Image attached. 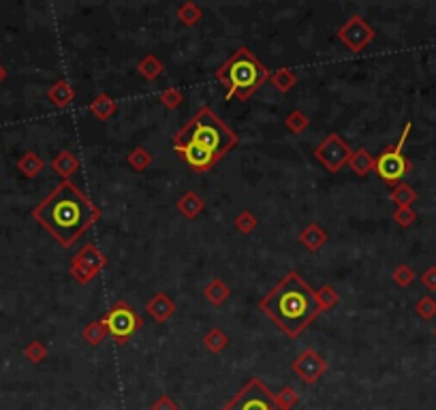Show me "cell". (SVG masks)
I'll return each mask as SVG.
<instances>
[{
	"instance_id": "obj_1",
	"label": "cell",
	"mask_w": 436,
	"mask_h": 410,
	"mask_svg": "<svg viewBox=\"0 0 436 410\" xmlns=\"http://www.w3.org/2000/svg\"><path fill=\"white\" fill-rule=\"evenodd\" d=\"M32 214L62 248H73L101 220V210L71 180H62Z\"/></svg>"
},
{
	"instance_id": "obj_2",
	"label": "cell",
	"mask_w": 436,
	"mask_h": 410,
	"mask_svg": "<svg viewBox=\"0 0 436 410\" xmlns=\"http://www.w3.org/2000/svg\"><path fill=\"white\" fill-rule=\"evenodd\" d=\"M259 310L287 338H300L321 314L317 293L298 272H289L272 291L261 297Z\"/></svg>"
},
{
	"instance_id": "obj_3",
	"label": "cell",
	"mask_w": 436,
	"mask_h": 410,
	"mask_svg": "<svg viewBox=\"0 0 436 410\" xmlns=\"http://www.w3.org/2000/svg\"><path fill=\"white\" fill-rule=\"evenodd\" d=\"M238 135L205 105L174 135V148L193 143L222 160L238 146Z\"/></svg>"
},
{
	"instance_id": "obj_4",
	"label": "cell",
	"mask_w": 436,
	"mask_h": 410,
	"mask_svg": "<svg viewBox=\"0 0 436 410\" xmlns=\"http://www.w3.org/2000/svg\"><path fill=\"white\" fill-rule=\"evenodd\" d=\"M214 77L225 86L227 98L248 100L269 79V69H265L261 60L246 45H240L229 60L216 69Z\"/></svg>"
},
{
	"instance_id": "obj_5",
	"label": "cell",
	"mask_w": 436,
	"mask_h": 410,
	"mask_svg": "<svg viewBox=\"0 0 436 410\" xmlns=\"http://www.w3.org/2000/svg\"><path fill=\"white\" fill-rule=\"evenodd\" d=\"M411 129H413V125L406 122L400 133V139L393 143V146L383 148L379 156H375V173L385 184H389V186H396V184H400L413 171V162L404 154V146L411 135Z\"/></svg>"
},
{
	"instance_id": "obj_6",
	"label": "cell",
	"mask_w": 436,
	"mask_h": 410,
	"mask_svg": "<svg viewBox=\"0 0 436 410\" xmlns=\"http://www.w3.org/2000/svg\"><path fill=\"white\" fill-rule=\"evenodd\" d=\"M107 327L110 338L116 340V344H127L135 334L143 330V319L133 310L129 301H116L110 310L101 319Z\"/></svg>"
},
{
	"instance_id": "obj_7",
	"label": "cell",
	"mask_w": 436,
	"mask_h": 410,
	"mask_svg": "<svg viewBox=\"0 0 436 410\" xmlns=\"http://www.w3.org/2000/svg\"><path fill=\"white\" fill-rule=\"evenodd\" d=\"M220 410H278L274 393L261 378H251Z\"/></svg>"
},
{
	"instance_id": "obj_8",
	"label": "cell",
	"mask_w": 436,
	"mask_h": 410,
	"mask_svg": "<svg viewBox=\"0 0 436 410\" xmlns=\"http://www.w3.org/2000/svg\"><path fill=\"white\" fill-rule=\"evenodd\" d=\"M107 268V257L103 255L94 244H86L69 265V272L77 284H90L103 270Z\"/></svg>"
},
{
	"instance_id": "obj_9",
	"label": "cell",
	"mask_w": 436,
	"mask_h": 410,
	"mask_svg": "<svg viewBox=\"0 0 436 410\" xmlns=\"http://www.w3.org/2000/svg\"><path fill=\"white\" fill-rule=\"evenodd\" d=\"M351 154H353V150L349 148V143L338 133H329L315 148V158L329 173H338L342 167H346Z\"/></svg>"
},
{
	"instance_id": "obj_10",
	"label": "cell",
	"mask_w": 436,
	"mask_h": 410,
	"mask_svg": "<svg viewBox=\"0 0 436 410\" xmlns=\"http://www.w3.org/2000/svg\"><path fill=\"white\" fill-rule=\"evenodd\" d=\"M336 34L349 52L360 54L368 43H372V39H375L377 32L362 15H351L346 22L338 28Z\"/></svg>"
},
{
	"instance_id": "obj_11",
	"label": "cell",
	"mask_w": 436,
	"mask_h": 410,
	"mask_svg": "<svg viewBox=\"0 0 436 410\" xmlns=\"http://www.w3.org/2000/svg\"><path fill=\"white\" fill-rule=\"evenodd\" d=\"M327 359H323L315 348H304V351L291 361V372H293L304 385H317L321 376L327 372Z\"/></svg>"
},
{
	"instance_id": "obj_12",
	"label": "cell",
	"mask_w": 436,
	"mask_h": 410,
	"mask_svg": "<svg viewBox=\"0 0 436 410\" xmlns=\"http://www.w3.org/2000/svg\"><path fill=\"white\" fill-rule=\"evenodd\" d=\"M176 154L182 162H186L189 165V169H193L195 173H205L210 171L216 162H220L214 154L205 152L203 148L199 146H193V143H186V146H178L176 148Z\"/></svg>"
},
{
	"instance_id": "obj_13",
	"label": "cell",
	"mask_w": 436,
	"mask_h": 410,
	"mask_svg": "<svg viewBox=\"0 0 436 410\" xmlns=\"http://www.w3.org/2000/svg\"><path fill=\"white\" fill-rule=\"evenodd\" d=\"M145 312H148L156 323H167L178 312V305L167 293L156 291L148 301H145Z\"/></svg>"
},
{
	"instance_id": "obj_14",
	"label": "cell",
	"mask_w": 436,
	"mask_h": 410,
	"mask_svg": "<svg viewBox=\"0 0 436 410\" xmlns=\"http://www.w3.org/2000/svg\"><path fill=\"white\" fill-rule=\"evenodd\" d=\"M327 239H329V235H327V231L321 227L319 222L306 224V227L302 229V233H300V244L310 252H319L323 246L327 244Z\"/></svg>"
},
{
	"instance_id": "obj_15",
	"label": "cell",
	"mask_w": 436,
	"mask_h": 410,
	"mask_svg": "<svg viewBox=\"0 0 436 410\" xmlns=\"http://www.w3.org/2000/svg\"><path fill=\"white\" fill-rule=\"evenodd\" d=\"M79 158L71 152V150H62L54 156L52 160V169L62 177V180H71L77 171H79Z\"/></svg>"
},
{
	"instance_id": "obj_16",
	"label": "cell",
	"mask_w": 436,
	"mask_h": 410,
	"mask_svg": "<svg viewBox=\"0 0 436 410\" xmlns=\"http://www.w3.org/2000/svg\"><path fill=\"white\" fill-rule=\"evenodd\" d=\"M176 208H178V212H180L184 218L193 220V218H197V216L205 210V199L199 197L195 191H186V193L178 199Z\"/></svg>"
},
{
	"instance_id": "obj_17",
	"label": "cell",
	"mask_w": 436,
	"mask_h": 410,
	"mask_svg": "<svg viewBox=\"0 0 436 410\" xmlns=\"http://www.w3.org/2000/svg\"><path fill=\"white\" fill-rule=\"evenodd\" d=\"M346 167L360 175V177H366L368 173L375 171V156H372L366 148H357L355 152L351 154L349 162H346Z\"/></svg>"
},
{
	"instance_id": "obj_18",
	"label": "cell",
	"mask_w": 436,
	"mask_h": 410,
	"mask_svg": "<svg viewBox=\"0 0 436 410\" xmlns=\"http://www.w3.org/2000/svg\"><path fill=\"white\" fill-rule=\"evenodd\" d=\"M203 297L212 305H222V303H227V299L231 297V286L227 284L222 278H212L203 286Z\"/></svg>"
},
{
	"instance_id": "obj_19",
	"label": "cell",
	"mask_w": 436,
	"mask_h": 410,
	"mask_svg": "<svg viewBox=\"0 0 436 410\" xmlns=\"http://www.w3.org/2000/svg\"><path fill=\"white\" fill-rule=\"evenodd\" d=\"M48 98L54 102L56 107L65 109V107H69L71 102L75 100V88L69 84L67 79H58L56 84L48 90Z\"/></svg>"
},
{
	"instance_id": "obj_20",
	"label": "cell",
	"mask_w": 436,
	"mask_h": 410,
	"mask_svg": "<svg viewBox=\"0 0 436 410\" xmlns=\"http://www.w3.org/2000/svg\"><path fill=\"white\" fill-rule=\"evenodd\" d=\"M88 111H90L96 120H110V118L118 111V102H116L107 92H101L98 96L92 98V102L88 105Z\"/></svg>"
},
{
	"instance_id": "obj_21",
	"label": "cell",
	"mask_w": 436,
	"mask_h": 410,
	"mask_svg": "<svg viewBox=\"0 0 436 410\" xmlns=\"http://www.w3.org/2000/svg\"><path fill=\"white\" fill-rule=\"evenodd\" d=\"M163 71H165V65L160 63V58L156 54L143 56L137 63V73L148 81H156L163 75Z\"/></svg>"
},
{
	"instance_id": "obj_22",
	"label": "cell",
	"mask_w": 436,
	"mask_h": 410,
	"mask_svg": "<svg viewBox=\"0 0 436 410\" xmlns=\"http://www.w3.org/2000/svg\"><path fill=\"white\" fill-rule=\"evenodd\" d=\"M389 201L396 205V208H413V203L417 201V191H415L413 186H408V184L400 182L391 188Z\"/></svg>"
},
{
	"instance_id": "obj_23",
	"label": "cell",
	"mask_w": 436,
	"mask_h": 410,
	"mask_svg": "<svg viewBox=\"0 0 436 410\" xmlns=\"http://www.w3.org/2000/svg\"><path fill=\"white\" fill-rule=\"evenodd\" d=\"M81 338H84V342L90 344V346H101L110 338V334H107L105 323H103L101 319H96V321H90L84 330H81Z\"/></svg>"
},
{
	"instance_id": "obj_24",
	"label": "cell",
	"mask_w": 436,
	"mask_h": 410,
	"mask_svg": "<svg viewBox=\"0 0 436 410\" xmlns=\"http://www.w3.org/2000/svg\"><path fill=\"white\" fill-rule=\"evenodd\" d=\"M229 336H227L220 327H210L205 334H203V346L207 348L210 353H222L227 346H229Z\"/></svg>"
},
{
	"instance_id": "obj_25",
	"label": "cell",
	"mask_w": 436,
	"mask_h": 410,
	"mask_svg": "<svg viewBox=\"0 0 436 410\" xmlns=\"http://www.w3.org/2000/svg\"><path fill=\"white\" fill-rule=\"evenodd\" d=\"M269 81H272V86H274L278 92L287 94V92L293 90V86L298 84V75H295L293 71H291V69H287V67H280V69H276V71L269 73Z\"/></svg>"
},
{
	"instance_id": "obj_26",
	"label": "cell",
	"mask_w": 436,
	"mask_h": 410,
	"mask_svg": "<svg viewBox=\"0 0 436 410\" xmlns=\"http://www.w3.org/2000/svg\"><path fill=\"white\" fill-rule=\"evenodd\" d=\"M178 19L184 24V26H197L201 19H203V11L197 3H193V0H189V3H184L178 7Z\"/></svg>"
},
{
	"instance_id": "obj_27",
	"label": "cell",
	"mask_w": 436,
	"mask_h": 410,
	"mask_svg": "<svg viewBox=\"0 0 436 410\" xmlns=\"http://www.w3.org/2000/svg\"><path fill=\"white\" fill-rule=\"evenodd\" d=\"M127 165L133 171H145L152 165V154L150 150H145L143 146H135L129 154H127Z\"/></svg>"
},
{
	"instance_id": "obj_28",
	"label": "cell",
	"mask_w": 436,
	"mask_h": 410,
	"mask_svg": "<svg viewBox=\"0 0 436 410\" xmlns=\"http://www.w3.org/2000/svg\"><path fill=\"white\" fill-rule=\"evenodd\" d=\"M315 293H317V301H319L321 312H331L340 303V295L331 284H323L321 289L315 291Z\"/></svg>"
},
{
	"instance_id": "obj_29",
	"label": "cell",
	"mask_w": 436,
	"mask_h": 410,
	"mask_svg": "<svg viewBox=\"0 0 436 410\" xmlns=\"http://www.w3.org/2000/svg\"><path fill=\"white\" fill-rule=\"evenodd\" d=\"M17 167L26 177H37L41 171H43V160H41V156L37 152H26L22 158H19Z\"/></svg>"
},
{
	"instance_id": "obj_30",
	"label": "cell",
	"mask_w": 436,
	"mask_h": 410,
	"mask_svg": "<svg viewBox=\"0 0 436 410\" xmlns=\"http://www.w3.org/2000/svg\"><path fill=\"white\" fill-rule=\"evenodd\" d=\"M274 402L278 410H293L300 402V393L291 385H282L280 391L274 393Z\"/></svg>"
},
{
	"instance_id": "obj_31",
	"label": "cell",
	"mask_w": 436,
	"mask_h": 410,
	"mask_svg": "<svg viewBox=\"0 0 436 410\" xmlns=\"http://www.w3.org/2000/svg\"><path fill=\"white\" fill-rule=\"evenodd\" d=\"M284 127L293 133V135H300L304 133L308 127H310V118L308 114H304L302 109H293V111H289L287 118H284Z\"/></svg>"
},
{
	"instance_id": "obj_32",
	"label": "cell",
	"mask_w": 436,
	"mask_h": 410,
	"mask_svg": "<svg viewBox=\"0 0 436 410\" xmlns=\"http://www.w3.org/2000/svg\"><path fill=\"white\" fill-rule=\"evenodd\" d=\"M233 224H236V229H238L242 235H251V233L259 227V218H257L251 210H242V212H238Z\"/></svg>"
},
{
	"instance_id": "obj_33",
	"label": "cell",
	"mask_w": 436,
	"mask_h": 410,
	"mask_svg": "<svg viewBox=\"0 0 436 410\" xmlns=\"http://www.w3.org/2000/svg\"><path fill=\"white\" fill-rule=\"evenodd\" d=\"M158 100H160V105H163L165 109L174 111V109H178V107L182 105V102H184V94H182V90H180L178 86H172V88H167V90H163V92H160Z\"/></svg>"
},
{
	"instance_id": "obj_34",
	"label": "cell",
	"mask_w": 436,
	"mask_h": 410,
	"mask_svg": "<svg viewBox=\"0 0 436 410\" xmlns=\"http://www.w3.org/2000/svg\"><path fill=\"white\" fill-rule=\"evenodd\" d=\"M391 280L396 282L398 286H402V289H406V286H411L413 280H415V270L411 268V265H406V263H400V265H396V268H393Z\"/></svg>"
},
{
	"instance_id": "obj_35",
	"label": "cell",
	"mask_w": 436,
	"mask_h": 410,
	"mask_svg": "<svg viewBox=\"0 0 436 410\" xmlns=\"http://www.w3.org/2000/svg\"><path fill=\"white\" fill-rule=\"evenodd\" d=\"M415 314H417L419 319H424V321H432L436 316V299L430 297V295L419 297L417 303H415Z\"/></svg>"
},
{
	"instance_id": "obj_36",
	"label": "cell",
	"mask_w": 436,
	"mask_h": 410,
	"mask_svg": "<svg viewBox=\"0 0 436 410\" xmlns=\"http://www.w3.org/2000/svg\"><path fill=\"white\" fill-rule=\"evenodd\" d=\"M391 220L396 222L398 227L408 229V227H413L415 222H417V212H415L413 208H396V212L391 214Z\"/></svg>"
},
{
	"instance_id": "obj_37",
	"label": "cell",
	"mask_w": 436,
	"mask_h": 410,
	"mask_svg": "<svg viewBox=\"0 0 436 410\" xmlns=\"http://www.w3.org/2000/svg\"><path fill=\"white\" fill-rule=\"evenodd\" d=\"M24 355H26V359H28V361H32V363H41V361H43V359L48 357V348H45V344H41L39 340H34V342H30V344L26 346Z\"/></svg>"
},
{
	"instance_id": "obj_38",
	"label": "cell",
	"mask_w": 436,
	"mask_h": 410,
	"mask_svg": "<svg viewBox=\"0 0 436 410\" xmlns=\"http://www.w3.org/2000/svg\"><path fill=\"white\" fill-rule=\"evenodd\" d=\"M150 410H180V404L169 398V396H158L152 404H150Z\"/></svg>"
},
{
	"instance_id": "obj_39",
	"label": "cell",
	"mask_w": 436,
	"mask_h": 410,
	"mask_svg": "<svg viewBox=\"0 0 436 410\" xmlns=\"http://www.w3.org/2000/svg\"><path fill=\"white\" fill-rule=\"evenodd\" d=\"M422 284L428 291H436V265H430V268L422 274Z\"/></svg>"
},
{
	"instance_id": "obj_40",
	"label": "cell",
	"mask_w": 436,
	"mask_h": 410,
	"mask_svg": "<svg viewBox=\"0 0 436 410\" xmlns=\"http://www.w3.org/2000/svg\"><path fill=\"white\" fill-rule=\"evenodd\" d=\"M5 79V69H0V81H3Z\"/></svg>"
},
{
	"instance_id": "obj_41",
	"label": "cell",
	"mask_w": 436,
	"mask_h": 410,
	"mask_svg": "<svg viewBox=\"0 0 436 410\" xmlns=\"http://www.w3.org/2000/svg\"><path fill=\"white\" fill-rule=\"evenodd\" d=\"M434 336H436V327H434Z\"/></svg>"
}]
</instances>
